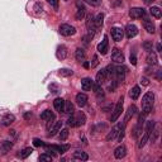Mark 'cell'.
<instances>
[{"label":"cell","instance_id":"obj_14","mask_svg":"<svg viewBox=\"0 0 162 162\" xmlns=\"http://www.w3.org/2000/svg\"><path fill=\"white\" fill-rule=\"evenodd\" d=\"M143 27H144V29L148 32V33H155V24L152 23V20H149L148 18H144L143 20Z\"/></svg>","mask_w":162,"mask_h":162},{"label":"cell","instance_id":"obj_5","mask_svg":"<svg viewBox=\"0 0 162 162\" xmlns=\"http://www.w3.org/2000/svg\"><path fill=\"white\" fill-rule=\"evenodd\" d=\"M123 34H124V30L122 28H118V27L111 28V37L115 42H120L123 39Z\"/></svg>","mask_w":162,"mask_h":162},{"label":"cell","instance_id":"obj_20","mask_svg":"<svg viewBox=\"0 0 162 162\" xmlns=\"http://www.w3.org/2000/svg\"><path fill=\"white\" fill-rule=\"evenodd\" d=\"M147 63L148 65H157L158 63V58H157V55L155 52H148L147 55Z\"/></svg>","mask_w":162,"mask_h":162},{"label":"cell","instance_id":"obj_42","mask_svg":"<svg viewBox=\"0 0 162 162\" xmlns=\"http://www.w3.org/2000/svg\"><path fill=\"white\" fill-rule=\"evenodd\" d=\"M67 124L70 127H76V120H75V115L71 114V117L68 118V120H67Z\"/></svg>","mask_w":162,"mask_h":162},{"label":"cell","instance_id":"obj_33","mask_svg":"<svg viewBox=\"0 0 162 162\" xmlns=\"http://www.w3.org/2000/svg\"><path fill=\"white\" fill-rule=\"evenodd\" d=\"M32 152H33V149H32V148H24V149H22L20 151V152H19V157L20 158H27V157H28V156H30L32 155Z\"/></svg>","mask_w":162,"mask_h":162},{"label":"cell","instance_id":"obj_50","mask_svg":"<svg viewBox=\"0 0 162 162\" xmlns=\"http://www.w3.org/2000/svg\"><path fill=\"white\" fill-rule=\"evenodd\" d=\"M84 67H85V68H89V67H90V63H89L88 61H84Z\"/></svg>","mask_w":162,"mask_h":162},{"label":"cell","instance_id":"obj_19","mask_svg":"<svg viewBox=\"0 0 162 162\" xmlns=\"http://www.w3.org/2000/svg\"><path fill=\"white\" fill-rule=\"evenodd\" d=\"M68 148H70V146L68 144H65V146H50V149H52V151H55V152H57V153H65L66 151H68Z\"/></svg>","mask_w":162,"mask_h":162},{"label":"cell","instance_id":"obj_7","mask_svg":"<svg viewBox=\"0 0 162 162\" xmlns=\"http://www.w3.org/2000/svg\"><path fill=\"white\" fill-rule=\"evenodd\" d=\"M111 61H114L117 63H123L124 62V55L122 53V51L115 48V50L111 52Z\"/></svg>","mask_w":162,"mask_h":162},{"label":"cell","instance_id":"obj_51","mask_svg":"<svg viewBox=\"0 0 162 162\" xmlns=\"http://www.w3.org/2000/svg\"><path fill=\"white\" fill-rule=\"evenodd\" d=\"M161 50H162V46H161V43H157V51H158V52H161Z\"/></svg>","mask_w":162,"mask_h":162},{"label":"cell","instance_id":"obj_9","mask_svg":"<svg viewBox=\"0 0 162 162\" xmlns=\"http://www.w3.org/2000/svg\"><path fill=\"white\" fill-rule=\"evenodd\" d=\"M122 127H123V124H118V126H115L114 128H113L111 131H110L109 133H108V136H106V141H113V139H115Z\"/></svg>","mask_w":162,"mask_h":162},{"label":"cell","instance_id":"obj_15","mask_svg":"<svg viewBox=\"0 0 162 162\" xmlns=\"http://www.w3.org/2000/svg\"><path fill=\"white\" fill-rule=\"evenodd\" d=\"M53 106H55V109L58 111V113H63V108H65V100L61 99V98H56L55 101H53Z\"/></svg>","mask_w":162,"mask_h":162},{"label":"cell","instance_id":"obj_12","mask_svg":"<svg viewBox=\"0 0 162 162\" xmlns=\"http://www.w3.org/2000/svg\"><path fill=\"white\" fill-rule=\"evenodd\" d=\"M126 155H127V149L124 146H119V147H117L115 151H114V156H115V158L118 160H122L126 157Z\"/></svg>","mask_w":162,"mask_h":162},{"label":"cell","instance_id":"obj_35","mask_svg":"<svg viewBox=\"0 0 162 162\" xmlns=\"http://www.w3.org/2000/svg\"><path fill=\"white\" fill-rule=\"evenodd\" d=\"M91 89L94 90V93L98 95V96H103V89H101V85L100 84H93V86H91Z\"/></svg>","mask_w":162,"mask_h":162},{"label":"cell","instance_id":"obj_52","mask_svg":"<svg viewBox=\"0 0 162 162\" xmlns=\"http://www.w3.org/2000/svg\"><path fill=\"white\" fill-rule=\"evenodd\" d=\"M29 117H30V114H29V113H27V114L24 115V118H25V119H28V118H29Z\"/></svg>","mask_w":162,"mask_h":162},{"label":"cell","instance_id":"obj_53","mask_svg":"<svg viewBox=\"0 0 162 162\" xmlns=\"http://www.w3.org/2000/svg\"><path fill=\"white\" fill-rule=\"evenodd\" d=\"M151 1H153V0H144V3H146V4H149Z\"/></svg>","mask_w":162,"mask_h":162},{"label":"cell","instance_id":"obj_31","mask_svg":"<svg viewBox=\"0 0 162 162\" xmlns=\"http://www.w3.org/2000/svg\"><path fill=\"white\" fill-rule=\"evenodd\" d=\"M63 113H66V114H74V104L71 101H65Z\"/></svg>","mask_w":162,"mask_h":162},{"label":"cell","instance_id":"obj_23","mask_svg":"<svg viewBox=\"0 0 162 162\" xmlns=\"http://www.w3.org/2000/svg\"><path fill=\"white\" fill-rule=\"evenodd\" d=\"M74 158L75 160H80V161H88L89 160V156L86 152H82V151H76L74 153Z\"/></svg>","mask_w":162,"mask_h":162},{"label":"cell","instance_id":"obj_46","mask_svg":"<svg viewBox=\"0 0 162 162\" xmlns=\"http://www.w3.org/2000/svg\"><path fill=\"white\" fill-rule=\"evenodd\" d=\"M98 63H99V61H98V56H94V57H93V62H91L90 66H91V67H96V66H98Z\"/></svg>","mask_w":162,"mask_h":162},{"label":"cell","instance_id":"obj_8","mask_svg":"<svg viewBox=\"0 0 162 162\" xmlns=\"http://www.w3.org/2000/svg\"><path fill=\"white\" fill-rule=\"evenodd\" d=\"M41 119L42 120H47V122H50L48 123V128L51 127V124H52V120L55 119V114L51 111V110H45L41 114Z\"/></svg>","mask_w":162,"mask_h":162},{"label":"cell","instance_id":"obj_48","mask_svg":"<svg viewBox=\"0 0 162 162\" xmlns=\"http://www.w3.org/2000/svg\"><path fill=\"white\" fill-rule=\"evenodd\" d=\"M129 60H131V63H132V65H134V66L137 65V58H136V55H131V57H129Z\"/></svg>","mask_w":162,"mask_h":162},{"label":"cell","instance_id":"obj_10","mask_svg":"<svg viewBox=\"0 0 162 162\" xmlns=\"http://www.w3.org/2000/svg\"><path fill=\"white\" fill-rule=\"evenodd\" d=\"M56 57L58 58V60H65V58L67 57V48L66 46H58L57 47V51H56Z\"/></svg>","mask_w":162,"mask_h":162},{"label":"cell","instance_id":"obj_3","mask_svg":"<svg viewBox=\"0 0 162 162\" xmlns=\"http://www.w3.org/2000/svg\"><path fill=\"white\" fill-rule=\"evenodd\" d=\"M98 51L101 55H106L108 51H109V41H108V36H104L101 43L98 45Z\"/></svg>","mask_w":162,"mask_h":162},{"label":"cell","instance_id":"obj_36","mask_svg":"<svg viewBox=\"0 0 162 162\" xmlns=\"http://www.w3.org/2000/svg\"><path fill=\"white\" fill-rule=\"evenodd\" d=\"M60 141H66L67 137H68V129H60Z\"/></svg>","mask_w":162,"mask_h":162},{"label":"cell","instance_id":"obj_1","mask_svg":"<svg viewBox=\"0 0 162 162\" xmlns=\"http://www.w3.org/2000/svg\"><path fill=\"white\" fill-rule=\"evenodd\" d=\"M123 96L122 98H119V100H118L117 103V105L114 108V110H113V114H111V118H110V122L111 123H114L118 120V118H119L122 115V113H123Z\"/></svg>","mask_w":162,"mask_h":162},{"label":"cell","instance_id":"obj_34","mask_svg":"<svg viewBox=\"0 0 162 162\" xmlns=\"http://www.w3.org/2000/svg\"><path fill=\"white\" fill-rule=\"evenodd\" d=\"M13 147V143L12 142H9V141H4L1 143V151H3V153H7L8 151H10V148Z\"/></svg>","mask_w":162,"mask_h":162},{"label":"cell","instance_id":"obj_24","mask_svg":"<svg viewBox=\"0 0 162 162\" xmlns=\"http://www.w3.org/2000/svg\"><path fill=\"white\" fill-rule=\"evenodd\" d=\"M139 95H141V88H139V86H134V88H132V90L129 91V96H131V99H133V100H137Z\"/></svg>","mask_w":162,"mask_h":162},{"label":"cell","instance_id":"obj_11","mask_svg":"<svg viewBox=\"0 0 162 162\" xmlns=\"http://www.w3.org/2000/svg\"><path fill=\"white\" fill-rule=\"evenodd\" d=\"M153 101H155V94L152 91H148V93H146L144 96L142 98V105H146V104L153 105Z\"/></svg>","mask_w":162,"mask_h":162},{"label":"cell","instance_id":"obj_13","mask_svg":"<svg viewBox=\"0 0 162 162\" xmlns=\"http://www.w3.org/2000/svg\"><path fill=\"white\" fill-rule=\"evenodd\" d=\"M61 128H62V122H56L52 127H50V133H48V136H50V137L56 136V134L60 132Z\"/></svg>","mask_w":162,"mask_h":162},{"label":"cell","instance_id":"obj_40","mask_svg":"<svg viewBox=\"0 0 162 162\" xmlns=\"http://www.w3.org/2000/svg\"><path fill=\"white\" fill-rule=\"evenodd\" d=\"M143 48H144V51L151 52L152 51V42L151 41H144L143 42Z\"/></svg>","mask_w":162,"mask_h":162},{"label":"cell","instance_id":"obj_4","mask_svg":"<svg viewBox=\"0 0 162 162\" xmlns=\"http://www.w3.org/2000/svg\"><path fill=\"white\" fill-rule=\"evenodd\" d=\"M144 14H146V10L143 8H132L129 10V15H131V18H133V19L142 18V17H144Z\"/></svg>","mask_w":162,"mask_h":162},{"label":"cell","instance_id":"obj_6","mask_svg":"<svg viewBox=\"0 0 162 162\" xmlns=\"http://www.w3.org/2000/svg\"><path fill=\"white\" fill-rule=\"evenodd\" d=\"M126 34L129 39H132L138 34V28L134 24H128L127 28H126Z\"/></svg>","mask_w":162,"mask_h":162},{"label":"cell","instance_id":"obj_43","mask_svg":"<svg viewBox=\"0 0 162 162\" xmlns=\"http://www.w3.org/2000/svg\"><path fill=\"white\" fill-rule=\"evenodd\" d=\"M33 144L36 146V147H43V146H45V142L41 141V139H38V138H34L33 139Z\"/></svg>","mask_w":162,"mask_h":162},{"label":"cell","instance_id":"obj_32","mask_svg":"<svg viewBox=\"0 0 162 162\" xmlns=\"http://www.w3.org/2000/svg\"><path fill=\"white\" fill-rule=\"evenodd\" d=\"M75 120H76V127L79 126H82V124H85V120H86V117L84 113H80V114L77 117H75Z\"/></svg>","mask_w":162,"mask_h":162},{"label":"cell","instance_id":"obj_27","mask_svg":"<svg viewBox=\"0 0 162 162\" xmlns=\"http://www.w3.org/2000/svg\"><path fill=\"white\" fill-rule=\"evenodd\" d=\"M75 57H76V60L79 62H84L85 61V57H86L85 51L82 50V48H77L76 52H75Z\"/></svg>","mask_w":162,"mask_h":162},{"label":"cell","instance_id":"obj_47","mask_svg":"<svg viewBox=\"0 0 162 162\" xmlns=\"http://www.w3.org/2000/svg\"><path fill=\"white\" fill-rule=\"evenodd\" d=\"M34 10H36V13H37V14L42 13V5H39V4H36V5H34Z\"/></svg>","mask_w":162,"mask_h":162},{"label":"cell","instance_id":"obj_41","mask_svg":"<svg viewBox=\"0 0 162 162\" xmlns=\"http://www.w3.org/2000/svg\"><path fill=\"white\" fill-rule=\"evenodd\" d=\"M39 161H52V156L50 153H43L39 156Z\"/></svg>","mask_w":162,"mask_h":162},{"label":"cell","instance_id":"obj_30","mask_svg":"<svg viewBox=\"0 0 162 162\" xmlns=\"http://www.w3.org/2000/svg\"><path fill=\"white\" fill-rule=\"evenodd\" d=\"M149 136H151V134H149L148 132H144L143 137L141 138V141H139V143H138V148H139V149H141V148H143L144 146H146V143L148 142V139H149Z\"/></svg>","mask_w":162,"mask_h":162},{"label":"cell","instance_id":"obj_25","mask_svg":"<svg viewBox=\"0 0 162 162\" xmlns=\"http://www.w3.org/2000/svg\"><path fill=\"white\" fill-rule=\"evenodd\" d=\"M106 72H105V68L104 70H100V71L98 72V74H96V84H103V82H104V81L106 80Z\"/></svg>","mask_w":162,"mask_h":162},{"label":"cell","instance_id":"obj_39","mask_svg":"<svg viewBox=\"0 0 162 162\" xmlns=\"http://www.w3.org/2000/svg\"><path fill=\"white\" fill-rule=\"evenodd\" d=\"M105 72H106V76H113V75L115 74V67L109 65V66L105 68Z\"/></svg>","mask_w":162,"mask_h":162},{"label":"cell","instance_id":"obj_22","mask_svg":"<svg viewBox=\"0 0 162 162\" xmlns=\"http://www.w3.org/2000/svg\"><path fill=\"white\" fill-rule=\"evenodd\" d=\"M86 25H88V29L90 32V34H91V32H94L96 30V25H95V18L93 17V15H90V17L88 18V23H86Z\"/></svg>","mask_w":162,"mask_h":162},{"label":"cell","instance_id":"obj_2","mask_svg":"<svg viewBox=\"0 0 162 162\" xmlns=\"http://www.w3.org/2000/svg\"><path fill=\"white\" fill-rule=\"evenodd\" d=\"M58 32L65 37H70L76 33V29H75V27L70 25V24H61L60 28H58Z\"/></svg>","mask_w":162,"mask_h":162},{"label":"cell","instance_id":"obj_16","mask_svg":"<svg viewBox=\"0 0 162 162\" xmlns=\"http://www.w3.org/2000/svg\"><path fill=\"white\" fill-rule=\"evenodd\" d=\"M127 72V68L124 67V66H118L115 67V74L117 75V77H118V81H123L124 80V75H126Z\"/></svg>","mask_w":162,"mask_h":162},{"label":"cell","instance_id":"obj_18","mask_svg":"<svg viewBox=\"0 0 162 162\" xmlns=\"http://www.w3.org/2000/svg\"><path fill=\"white\" fill-rule=\"evenodd\" d=\"M93 84H94V82H93V80H91L90 77H85V79L81 80V88H82L84 91L90 90L91 86H93Z\"/></svg>","mask_w":162,"mask_h":162},{"label":"cell","instance_id":"obj_49","mask_svg":"<svg viewBox=\"0 0 162 162\" xmlns=\"http://www.w3.org/2000/svg\"><path fill=\"white\" fill-rule=\"evenodd\" d=\"M141 84H142V85H144V86H147V85L149 84V81H148V79H147V77H142V79H141Z\"/></svg>","mask_w":162,"mask_h":162},{"label":"cell","instance_id":"obj_44","mask_svg":"<svg viewBox=\"0 0 162 162\" xmlns=\"http://www.w3.org/2000/svg\"><path fill=\"white\" fill-rule=\"evenodd\" d=\"M58 1H60V0H48V3H50V5H51V7H53L55 9H57V8H58Z\"/></svg>","mask_w":162,"mask_h":162},{"label":"cell","instance_id":"obj_26","mask_svg":"<svg viewBox=\"0 0 162 162\" xmlns=\"http://www.w3.org/2000/svg\"><path fill=\"white\" fill-rule=\"evenodd\" d=\"M77 8L79 9H77V13H76V15H75V18H76L77 20H81L85 17V8L80 4V1H77Z\"/></svg>","mask_w":162,"mask_h":162},{"label":"cell","instance_id":"obj_37","mask_svg":"<svg viewBox=\"0 0 162 162\" xmlns=\"http://www.w3.org/2000/svg\"><path fill=\"white\" fill-rule=\"evenodd\" d=\"M74 72H72V70H68V68H62V70H60V71H58V75H60V76H71Z\"/></svg>","mask_w":162,"mask_h":162},{"label":"cell","instance_id":"obj_21","mask_svg":"<svg viewBox=\"0 0 162 162\" xmlns=\"http://www.w3.org/2000/svg\"><path fill=\"white\" fill-rule=\"evenodd\" d=\"M14 122H15V117H14L13 114H7V115H5L3 119H1V124H3V126H5V127L10 126V124L14 123Z\"/></svg>","mask_w":162,"mask_h":162},{"label":"cell","instance_id":"obj_45","mask_svg":"<svg viewBox=\"0 0 162 162\" xmlns=\"http://www.w3.org/2000/svg\"><path fill=\"white\" fill-rule=\"evenodd\" d=\"M84 1H86L88 4H90V5H94V7H96V5H99V0H84Z\"/></svg>","mask_w":162,"mask_h":162},{"label":"cell","instance_id":"obj_28","mask_svg":"<svg viewBox=\"0 0 162 162\" xmlns=\"http://www.w3.org/2000/svg\"><path fill=\"white\" fill-rule=\"evenodd\" d=\"M137 114V106L136 105H131L128 108V110H127V115H126V122L128 120V119H131V118L133 117V115H136Z\"/></svg>","mask_w":162,"mask_h":162},{"label":"cell","instance_id":"obj_17","mask_svg":"<svg viewBox=\"0 0 162 162\" xmlns=\"http://www.w3.org/2000/svg\"><path fill=\"white\" fill-rule=\"evenodd\" d=\"M76 103L79 106H85L86 103H88V95L84 93H80L76 95Z\"/></svg>","mask_w":162,"mask_h":162},{"label":"cell","instance_id":"obj_38","mask_svg":"<svg viewBox=\"0 0 162 162\" xmlns=\"http://www.w3.org/2000/svg\"><path fill=\"white\" fill-rule=\"evenodd\" d=\"M103 19H104V15H103L101 13L96 15V18H95V25H96V28H99V27L103 25Z\"/></svg>","mask_w":162,"mask_h":162},{"label":"cell","instance_id":"obj_29","mask_svg":"<svg viewBox=\"0 0 162 162\" xmlns=\"http://www.w3.org/2000/svg\"><path fill=\"white\" fill-rule=\"evenodd\" d=\"M149 13H151V15H152V17L157 18V19H160V18L162 17L161 9H160L158 7H151V9H149Z\"/></svg>","mask_w":162,"mask_h":162}]
</instances>
